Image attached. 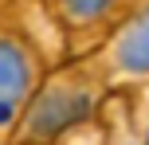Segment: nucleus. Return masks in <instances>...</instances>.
Listing matches in <instances>:
<instances>
[{
    "instance_id": "nucleus-2",
    "label": "nucleus",
    "mask_w": 149,
    "mask_h": 145,
    "mask_svg": "<svg viewBox=\"0 0 149 145\" xmlns=\"http://www.w3.org/2000/svg\"><path fill=\"white\" fill-rule=\"evenodd\" d=\"M31 90V59L16 39L0 35V130L16 122L24 98Z\"/></svg>"
},
{
    "instance_id": "nucleus-3",
    "label": "nucleus",
    "mask_w": 149,
    "mask_h": 145,
    "mask_svg": "<svg viewBox=\"0 0 149 145\" xmlns=\"http://www.w3.org/2000/svg\"><path fill=\"white\" fill-rule=\"evenodd\" d=\"M118 63L126 71H137V75L149 71V8L122 31V39H118Z\"/></svg>"
},
{
    "instance_id": "nucleus-4",
    "label": "nucleus",
    "mask_w": 149,
    "mask_h": 145,
    "mask_svg": "<svg viewBox=\"0 0 149 145\" xmlns=\"http://www.w3.org/2000/svg\"><path fill=\"white\" fill-rule=\"evenodd\" d=\"M106 4H110V0H63L67 16H74V20H90V16H98Z\"/></svg>"
},
{
    "instance_id": "nucleus-5",
    "label": "nucleus",
    "mask_w": 149,
    "mask_h": 145,
    "mask_svg": "<svg viewBox=\"0 0 149 145\" xmlns=\"http://www.w3.org/2000/svg\"><path fill=\"white\" fill-rule=\"evenodd\" d=\"M145 145H149V137H145Z\"/></svg>"
},
{
    "instance_id": "nucleus-1",
    "label": "nucleus",
    "mask_w": 149,
    "mask_h": 145,
    "mask_svg": "<svg viewBox=\"0 0 149 145\" xmlns=\"http://www.w3.org/2000/svg\"><path fill=\"white\" fill-rule=\"evenodd\" d=\"M86 110H90V98L82 90L51 86V90H43L36 102H31V110H28V133L31 137H51V133L82 122Z\"/></svg>"
}]
</instances>
